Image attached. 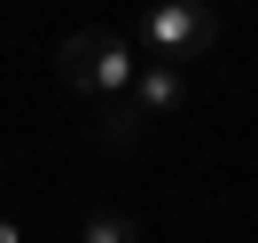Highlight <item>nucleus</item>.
<instances>
[{
  "instance_id": "nucleus-2",
  "label": "nucleus",
  "mask_w": 258,
  "mask_h": 243,
  "mask_svg": "<svg viewBox=\"0 0 258 243\" xmlns=\"http://www.w3.org/2000/svg\"><path fill=\"white\" fill-rule=\"evenodd\" d=\"M141 39H149L157 63H196V55L219 47V16H211V0H149Z\"/></svg>"
},
{
  "instance_id": "nucleus-4",
  "label": "nucleus",
  "mask_w": 258,
  "mask_h": 243,
  "mask_svg": "<svg viewBox=\"0 0 258 243\" xmlns=\"http://www.w3.org/2000/svg\"><path fill=\"white\" fill-rule=\"evenodd\" d=\"M141 126H149V110H141L133 94H110V102H102V141H110V149H133Z\"/></svg>"
},
{
  "instance_id": "nucleus-1",
  "label": "nucleus",
  "mask_w": 258,
  "mask_h": 243,
  "mask_svg": "<svg viewBox=\"0 0 258 243\" xmlns=\"http://www.w3.org/2000/svg\"><path fill=\"white\" fill-rule=\"evenodd\" d=\"M55 71H63L71 94H102V102H110V94H125V86H133V47L110 32V24H86V32L63 39Z\"/></svg>"
},
{
  "instance_id": "nucleus-6",
  "label": "nucleus",
  "mask_w": 258,
  "mask_h": 243,
  "mask_svg": "<svg viewBox=\"0 0 258 243\" xmlns=\"http://www.w3.org/2000/svg\"><path fill=\"white\" fill-rule=\"evenodd\" d=\"M0 243H16V227H8V220H0Z\"/></svg>"
},
{
  "instance_id": "nucleus-5",
  "label": "nucleus",
  "mask_w": 258,
  "mask_h": 243,
  "mask_svg": "<svg viewBox=\"0 0 258 243\" xmlns=\"http://www.w3.org/2000/svg\"><path fill=\"white\" fill-rule=\"evenodd\" d=\"M86 243H141V227L125 212H86Z\"/></svg>"
},
{
  "instance_id": "nucleus-3",
  "label": "nucleus",
  "mask_w": 258,
  "mask_h": 243,
  "mask_svg": "<svg viewBox=\"0 0 258 243\" xmlns=\"http://www.w3.org/2000/svg\"><path fill=\"white\" fill-rule=\"evenodd\" d=\"M125 94L141 102L149 118H157V110H180V94H188V86H180V71H172V63H133V86H125Z\"/></svg>"
}]
</instances>
